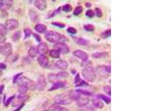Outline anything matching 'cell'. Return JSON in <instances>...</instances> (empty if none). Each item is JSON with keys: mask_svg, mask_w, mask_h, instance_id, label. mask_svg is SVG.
<instances>
[{"mask_svg": "<svg viewBox=\"0 0 148 111\" xmlns=\"http://www.w3.org/2000/svg\"><path fill=\"white\" fill-rule=\"evenodd\" d=\"M73 55L76 58L84 62L88 61V54L85 51L81 50H77L73 52Z\"/></svg>", "mask_w": 148, "mask_h": 111, "instance_id": "obj_9", "label": "cell"}, {"mask_svg": "<svg viewBox=\"0 0 148 111\" xmlns=\"http://www.w3.org/2000/svg\"><path fill=\"white\" fill-rule=\"evenodd\" d=\"M37 60L41 67L44 68L48 67L49 61L48 58L46 55H40L38 57Z\"/></svg>", "mask_w": 148, "mask_h": 111, "instance_id": "obj_10", "label": "cell"}, {"mask_svg": "<svg viewBox=\"0 0 148 111\" xmlns=\"http://www.w3.org/2000/svg\"><path fill=\"white\" fill-rule=\"evenodd\" d=\"M6 40L5 36L0 35V43H4Z\"/></svg>", "mask_w": 148, "mask_h": 111, "instance_id": "obj_47", "label": "cell"}, {"mask_svg": "<svg viewBox=\"0 0 148 111\" xmlns=\"http://www.w3.org/2000/svg\"><path fill=\"white\" fill-rule=\"evenodd\" d=\"M37 48L38 53L40 55H46L49 51L48 45L45 43H40Z\"/></svg>", "mask_w": 148, "mask_h": 111, "instance_id": "obj_12", "label": "cell"}, {"mask_svg": "<svg viewBox=\"0 0 148 111\" xmlns=\"http://www.w3.org/2000/svg\"><path fill=\"white\" fill-rule=\"evenodd\" d=\"M54 101L56 104L66 105L71 104L72 100L70 97L69 95L62 93L56 96L54 98Z\"/></svg>", "mask_w": 148, "mask_h": 111, "instance_id": "obj_4", "label": "cell"}, {"mask_svg": "<svg viewBox=\"0 0 148 111\" xmlns=\"http://www.w3.org/2000/svg\"><path fill=\"white\" fill-rule=\"evenodd\" d=\"M22 73H18L14 75V80H13L14 83H17V81L20 78V76L22 75Z\"/></svg>", "mask_w": 148, "mask_h": 111, "instance_id": "obj_43", "label": "cell"}, {"mask_svg": "<svg viewBox=\"0 0 148 111\" xmlns=\"http://www.w3.org/2000/svg\"><path fill=\"white\" fill-rule=\"evenodd\" d=\"M34 5L37 9L40 10H45L47 7V2L46 1L44 0L36 1Z\"/></svg>", "mask_w": 148, "mask_h": 111, "instance_id": "obj_15", "label": "cell"}, {"mask_svg": "<svg viewBox=\"0 0 148 111\" xmlns=\"http://www.w3.org/2000/svg\"><path fill=\"white\" fill-rule=\"evenodd\" d=\"M111 87L109 86H106L103 88V91L107 95L111 96Z\"/></svg>", "mask_w": 148, "mask_h": 111, "instance_id": "obj_41", "label": "cell"}, {"mask_svg": "<svg viewBox=\"0 0 148 111\" xmlns=\"http://www.w3.org/2000/svg\"><path fill=\"white\" fill-rule=\"evenodd\" d=\"M12 51L13 47L11 43L8 42L2 46L1 53L6 57L12 53Z\"/></svg>", "mask_w": 148, "mask_h": 111, "instance_id": "obj_8", "label": "cell"}, {"mask_svg": "<svg viewBox=\"0 0 148 111\" xmlns=\"http://www.w3.org/2000/svg\"><path fill=\"white\" fill-rule=\"evenodd\" d=\"M7 31L8 30L5 25L0 23V35L5 36L7 34Z\"/></svg>", "mask_w": 148, "mask_h": 111, "instance_id": "obj_30", "label": "cell"}, {"mask_svg": "<svg viewBox=\"0 0 148 111\" xmlns=\"http://www.w3.org/2000/svg\"><path fill=\"white\" fill-rule=\"evenodd\" d=\"M17 82L19 84V91L21 94L26 93L29 90H31L36 88V83L26 77L20 78Z\"/></svg>", "mask_w": 148, "mask_h": 111, "instance_id": "obj_1", "label": "cell"}, {"mask_svg": "<svg viewBox=\"0 0 148 111\" xmlns=\"http://www.w3.org/2000/svg\"><path fill=\"white\" fill-rule=\"evenodd\" d=\"M18 54L12 53L6 57L5 59V62L7 63L14 62L18 60Z\"/></svg>", "mask_w": 148, "mask_h": 111, "instance_id": "obj_19", "label": "cell"}, {"mask_svg": "<svg viewBox=\"0 0 148 111\" xmlns=\"http://www.w3.org/2000/svg\"><path fill=\"white\" fill-rule=\"evenodd\" d=\"M95 12L97 17L99 18H101L103 16V12L101 9L99 8H96L95 9Z\"/></svg>", "mask_w": 148, "mask_h": 111, "instance_id": "obj_39", "label": "cell"}, {"mask_svg": "<svg viewBox=\"0 0 148 111\" xmlns=\"http://www.w3.org/2000/svg\"><path fill=\"white\" fill-rule=\"evenodd\" d=\"M109 54L107 52H96L92 53V56L95 59H100L101 58L107 57L109 56Z\"/></svg>", "mask_w": 148, "mask_h": 111, "instance_id": "obj_23", "label": "cell"}, {"mask_svg": "<svg viewBox=\"0 0 148 111\" xmlns=\"http://www.w3.org/2000/svg\"><path fill=\"white\" fill-rule=\"evenodd\" d=\"M25 94H21L20 95H18V99L22 100V101H25L27 99L28 97L26 95H25Z\"/></svg>", "mask_w": 148, "mask_h": 111, "instance_id": "obj_42", "label": "cell"}, {"mask_svg": "<svg viewBox=\"0 0 148 111\" xmlns=\"http://www.w3.org/2000/svg\"><path fill=\"white\" fill-rule=\"evenodd\" d=\"M62 9L63 11L69 13L72 11L73 7L72 5L70 4H66L63 6Z\"/></svg>", "mask_w": 148, "mask_h": 111, "instance_id": "obj_29", "label": "cell"}, {"mask_svg": "<svg viewBox=\"0 0 148 111\" xmlns=\"http://www.w3.org/2000/svg\"><path fill=\"white\" fill-rule=\"evenodd\" d=\"M82 75L84 78L90 82H93L96 78V71L93 67H87L82 71Z\"/></svg>", "mask_w": 148, "mask_h": 111, "instance_id": "obj_3", "label": "cell"}, {"mask_svg": "<svg viewBox=\"0 0 148 111\" xmlns=\"http://www.w3.org/2000/svg\"><path fill=\"white\" fill-rule=\"evenodd\" d=\"M95 14V12L92 9H88L86 12V15L89 18H92L94 16Z\"/></svg>", "mask_w": 148, "mask_h": 111, "instance_id": "obj_36", "label": "cell"}, {"mask_svg": "<svg viewBox=\"0 0 148 111\" xmlns=\"http://www.w3.org/2000/svg\"><path fill=\"white\" fill-rule=\"evenodd\" d=\"M74 40L77 44L80 46H88L90 44L89 41L83 38H75L74 39Z\"/></svg>", "mask_w": 148, "mask_h": 111, "instance_id": "obj_20", "label": "cell"}, {"mask_svg": "<svg viewBox=\"0 0 148 111\" xmlns=\"http://www.w3.org/2000/svg\"><path fill=\"white\" fill-rule=\"evenodd\" d=\"M77 104L78 106L80 108L87 106L89 104L90 100L87 97L80 98L77 100Z\"/></svg>", "mask_w": 148, "mask_h": 111, "instance_id": "obj_17", "label": "cell"}, {"mask_svg": "<svg viewBox=\"0 0 148 111\" xmlns=\"http://www.w3.org/2000/svg\"><path fill=\"white\" fill-rule=\"evenodd\" d=\"M55 111H69L67 108L63 107H56Z\"/></svg>", "mask_w": 148, "mask_h": 111, "instance_id": "obj_46", "label": "cell"}, {"mask_svg": "<svg viewBox=\"0 0 148 111\" xmlns=\"http://www.w3.org/2000/svg\"><path fill=\"white\" fill-rule=\"evenodd\" d=\"M14 96H12V97L9 98L7 100V101H6V106H8L9 104H10V103L11 102L13 99H14Z\"/></svg>", "mask_w": 148, "mask_h": 111, "instance_id": "obj_48", "label": "cell"}, {"mask_svg": "<svg viewBox=\"0 0 148 111\" xmlns=\"http://www.w3.org/2000/svg\"><path fill=\"white\" fill-rule=\"evenodd\" d=\"M49 55L51 58L54 59H58L60 58V53L58 50L56 49H52L49 51Z\"/></svg>", "mask_w": 148, "mask_h": 111, "instance_id": "obj_24", "label": "cell"}, {"mask_svg": "<svg viewBox=\"0 0 148 111\" xmlns=\"http://www.w3.org/2000/svg\"><path fill=\"white\" fill-rule=\"evenodd\" d=\"M23 106L24 104H22L20 106L18 107L16 109L14 110L13 111H20L22 109V108H23Z\"/></svg>", "mask_w": 148, "mask_h": 111, "instance_id": "obj_50", "label": "cell"}, {"mask_svg": "<svg viewBox=\"0 0 148 111\" xmlns=\"http://www.w3.org/2000/svg\"><path fill=\"white\" fill-rule=\"evenodd\" d=\"M100 99L102 101H103L107 104H109L111 102L110 99L109 97H108L103 95H98L97 97Z\"/></svg>", "mask_w": 148, "mask_h": 111, "instance_id": "obj_28", "label": "cell"}, {"mask_svg": "<svg viewBox=\"0 0 148 111\" xmlns=\"http://www.w3.org/2000/svg\"><path fill=\"white\" fill-rule=\"evenodd\" d=\"M28 53L29 55L32 58H35L36 57L38 54L37 47L34 46L30 47Z\"/></svg>", "mask_w": 148, "mask_h": 111, "instance_id": "obj_25", "label": "cell"}, {"mask_svg": "<svg viewBox=\"0 0 148 111\" xmlns=\"http://www.w3.org/2000/svg\"><path fill=\"white\" fill-rule=\"evenodd\" d=\"M33 36L34 37V38H35V39L36 40L37 42H41L42 38H41V37L40 36V35H38V34H35V33H34V34H33Z\"/></svg>", "mask_w": 148, "mask_h": 111, "instance_id": "obj_45", "label": "cell"}, {"mask_svg": "<svg viewBox=\"0 0 148 111\" xmlns=\"http://www.w3.org/2000/svg\"><path fill=\"white\" fill-rule=\"evenodd\" d=\"M51 25L56 27L60 28H63L65 27V25L62 23L57 22H53L51 23Z\"/></svg>", "mask_w": 148, "mask_h": 111, "instance_id": "obj_35", "label": "cell"}, {"mask_svg": "<svg viewBox=\"0 0 148 111\" xmlns=\"http://www.w3.org/2000/svg\"><path fill=\"white\" fill-rule=\"evenodd\" d=\"M65 85V83L63 82H57L54 83L53 86L49 90L51 91L56 90L59 88H64Z\"/></svg>", "mask_w": 148, "mask_h": 111, "instance_id": "obj_22", "label": "cell"}, {"mask_svg": "<svg viewBox=\"0 0 148 111\" xmlns=\"http://www.w3.org/2000/svg\"><path fill=\"white\" fill-rule=\"evenodd\" d=\"M36 31L40 34H43L47 32V27L46 25L38 23L35 27Z\"/></svg>", "mask_w": 148, "mask_h": 111, "instance_id": "obj_18", "label": "cell"}, {"mask_svg": "<svg viewBox=\"0 0 148 111\" xmlns=\"http://www.w3.org/2000/svg\"><path fill=\"white\" fill-rule=\"evenodd\" d=\"M22 36V32L21 30H19L15 32L13 34L12 37L13 41L17 43L20 40Z\"/></svg>", "mask_w": 148, "mask_h": 111, "instance_id": "obj_21", "label": "cell"}, {"mask_svg": "<svg viewBox=\"0 0 148 111\" xmlns=\"http://www.w3.org/2000/svg\"><path fill=\"white\" fill-rule=\"evenodd\" d=\"M67 32L72 35H75L77 33V30L75 28L72 27H68L67 29Z\"/></svg>", "mask_w": 148, "mask_h": 111, "instance_id": "obj_38", "label": "cell"}, {"mask_svg": "<svg viewBox=\"0 0 148 111\" xmlns=\"http://www.w3.org/2000/svg\"><path fill=\"white\" fill-rule=\"evenodd\" d=\"M92 105L95 108L101 109L104 107V104L102 101L99 97H95L92 100Z\"/></svg>", "mask_w": 148, "mask_h": 111, "instance_id": "obj_16", "label": "cell"}, {"mask_svg": "<svg viewBox=\"0 0 148 111\" xmlns=\"http://www.w3.org/2000/svg\"><path fill=\"white\" fill-rule=\"evenodd\" d=\"M56 67L59 70L64 71L68 68V63L66 61L60 60L57 61L55 63Z\"/></svg>", "mask_w": 148, "mask_h": 111, "instance_id": "obj_14", "label": "cell"}, {"mask_svg": "<svg viewBox=\"0 0 148 111\" xmlns=\"http://www.w3.org/2000/svg\"><path fill=\"white\" fill-rule=\"evenodd\" d=\"M1 47H2V46L0 45V53H1Z\"/></svg>", "mask_w": 148, "mask_h": 111, "instance_id": "obj_54", "label": "cell"}, {"mask_svg": "<svg viewBox=\"0 0 148 111\" xmlns=\"http://www.w3.org/2000/svg\"><path fill=\"white\" fill-rule=\"evenodd\" d=\"M5 26L8 30H14L19 27V22L16 19L10 18L6 21Z\"/></svg>", "mask_w": 148, "mask_h": 111, "instance_id": "obj_5", "label": "cell"}, {"mask_svg": "<svg viewBox=\"0 0 148 111\" xmlns=\"http://www.w3.org/2000/svg\"><path fill=\"white\" fill-rule=\"evenodd\" d=\"M84 29L86 30L88 32H92L95 30L94 26L90 24H88L84 25Z\"/></svg>", "mask_w": 148, "mask_h": 111, "instance_id": "obj_34", "label": "cell"}, {"mask_svg": "<svg viewBox=\"0 0 148 111\" xmlns=\"http://www.w3.org/2000/svg\"><path fill=\"white\" fill-rule=\"evenodd\" d=\"M24 33L25 39L28 38H29L32 34V32L31 29L27 28H25L24 30Z\"/></svg>", "mask_w": 148, "mask_h": 111, "instance_id": "obj_33", "label": "cell"}, {"mask_svg": "<svg viewBox=\"0 0 148 111\" xmlns=\"http://www.w3.org/2000/svg\"><path fill=\"white\" fill-rule=\"evenodd\" d=\"M61 10V8H59L57 9L56 10L54 11L51 14V15H50V17H51V18H52V17H53L55 16L56 15V14H59L60 11Z\"/></svg>", "mask_w": 148, "mask_h": 111, "instance_id": "obj_44", "label": "cell"}, {"mask_svg": "<svg viewBox=\"0 0 148 111\" xmlns=\"http://www.w3.org/2000/svg\"><path fill=\"white\" fill-rule=\"evenodd\" d=\"M47 83L45 77L43 75H40L36 83V88L38 90H44L47 86Z\"/></svg>", "mask_w": 148, "mask_h": 111, "instance_id": "obj_6", "label": "cell"}, {"mask_svg": "<svg viewBox=\"0 0 148 111\" xmlns=\"http://www.w3.org/2000/svg\"><path fill=\"white\" fill-rule=\"evenodd\" d=\"M54 47L56 49L58 50L60 54H66L70 52V49L69 47L64 43H55Z\"/></svg>", "mask_w": 148, "mask_h": 111, "instance_id": "obj_7", "label": "cell"}, {"mask_svg": "<svg viewBox=\"0 0 148 111\" xmlns=\"http://www.w3.org/2000/svg\"><path fill=\"white\" fill-rule=\"evenodd\" d=\"M49 81L51 83H56L57 82V80L59 79L57 75L55 74H50L48 75Z\"/></svg>", "mask_w": 148, "mask_h": 111, "instance_id": "obj_27", "label": "cell"}, {"mask_svg": "<svg viewBox=\"0 0 148 111\" xmlns=\"http://www.w3.org/2000/svg\"><path fill=\"white\" fill-rule=\"evenodd\" d=\"M75 83L77 86H80L83 85H86V83L82 80L80 78L79 74H77L75 77Z\"/></svg>", "mask_w": 148, "mask_h": 111, "instance_id": "obj_26", "label": "cell"}, {"mask_svg": "<svg viewBox=\"0 0 148 111\" xmlns=\"http://www.w3.org/2000/svg\"><path fill=\"white\" fill-rule=\"evenodd\" d=\"M45 37L47 41L51 43H64L67 40L66 37L53 30L47 32L45 35Z\"/></svg>", "mask_w": 148, "mask_h": 111, "instance_id": "obj_2", "label": "cell"}, {"mask_svg": "<svg viewBox=\"0 0 148 111\" xmlns=\"http://www.w3.org/2000/svg\"><path fill=\"white\" fill-rule=\"evenodd\" d=\"M94 108L90 106H87L80 108V111H95Z\"/></svg>", "mask_w": 148, "mask_h": 111, "instance_id": "obj_37", "label": "cell"}, {"mask_svg": "<svg viewBox=\"0 0 148 111\" xmlns=\"http://www.w3.org/2000/svg\"><path fill=\"white\" fill-rule=\"evenodd\" d=\"M14 4V1L12 0L2 1L0 2V10L3 11H6L11 8Z\"/></svg>", "mask_w": 148, "mask_h": 111, "instance_id": "obj_11", "label": "cell"}, {"mask_svg": "<svg viewBox=\"0 0 148 111\" xmlns=\"http://www.w3.org/2000/svg\"><path fill=\"white\" fill-rule=\"evenodd\" d=\"M1 101H2V99H1V97H0V104H1Z\"/></svg>", "mask_w": 148, "mask_h": 111, "instance_id": "obj_53", "label": "cell"}, {"mask_svg": "<svg viewBox=\"0 0 148 111\" xmlns=\"http://www.w3.org/2000/svg\"><path fill=\"white\" fill-rule=\"evenodd\" d=\"M28 14L30 20L33 23H37L39 21V14L34 9H29V10Z\"/></svg>", "mask_w": 148, "mask_h": 111, "instance_id": "obj_13", "label": "cell"}, {"mask_svg": "<svg viewBox=\"0 0 148 111\" xmlns=\"http://www.w3.org/2000/svg\"><path fill=\"white\" fill-rule=\"evenodd\" d=\"M6 67V65L3 63H0V69L5 70Z\"/></svg>", "mask_w": 148, "mask_h": 111, "instance_id": "obj_49", "label": "cell"}, {"mask_svg": "<svg viewBox=\"0 0 148 111\" xmlns=\"http://www.w3.org/2000/svg\"><path fill=\"white\" fill-rule=\"evenodd\" d=\"M85 6L87 8H89L91 7L92 6V5L89 2H87L85 4Z\"/></svg>", "mask_w": 148, "mask_h": 111, "instance_id": "obj_52", "label": "cell"}, {"mask_svg": "<svg viewBox=\"0 0 148 111\" xmlns=\"http://www.w3.org/2000/svg\"><path fill=\"white\" fill-rule=\"evenodd\" d=\"M111 35V29H109L107 30L104 31V32H103L102 34H101V36L102 38L105 39L109 38V37H110Z\"/></svg>", "mask_w": 148, "mask_h": 111, "instance_id": "obj_31", "label": "cell"}, {"mask_svg": "<svg viewBox=\"0 0 148 111\" xmlns=\"http://www.w3.org/2000/svg\"><path fill=\"white\" fill-rule=\"evenodd\" d=\"M4 88V86L3 85L0 86V94H2Z\"/></svg>", "mask_w": 148, "mask_h": 111, "instance_id": "obj_51", "label": "cell"}, {"mask_svg": "<svg viewBox=\"0 0 148 111\" xmlns=\"http://www.w3.org/2000/svg\"><path fill=\"white\" fill-rule=\"evenodd\" d=\"M68 72H61L57 74V76L59 79L60 78L66 77L68 76Z\"/></svg>", "mask_w": 148, "mask_h": 111, "instance_id": "obj_40", "label": "cell"}, {"mask_svg": "<svg viewBox=\"0 0 148 111\" xmlns=\"http://www.w3.org/2000/svg\"><path fill=\"white\" fill-rule=\"evenodd\" d=\"M83 11V8L81 6H77L75 8L74 10L73 14L75 16H78L81 14Z\"/></svg>", "mask_w": 148, "mask_h": 111, "instance_id": "obj_32", "label": "cell"}]
</instances>
